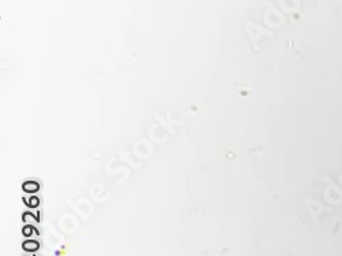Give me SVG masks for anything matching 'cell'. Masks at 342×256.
I'll list each match as a JSON object with an SVG mask.
<instances>
[{"instance_id":"1","label":"cell","mask_w":342,"mask_h":256,"mask_svg":"<svg viewBox=\"0 0 342 256\" xmlns=\"http://www.w3.org/2000/svg\"><path fill=\"white\" fill-rule=\"evenodd\" d=\"M24 249L25 251H29V252H34V251H37L38 249V242L34 240H29V241H25L24 242Z\"/></svg>"},{"instance_id":"2","label":"cell","mask_w":342,"mask_h":256,"mask_svg":"<svg viewBox=\"0 0 342 256\" xmlns=\"http://www.w3.org/2000/svg\"><path fill=\"white\" fill-rule=\"evenodd\" d=\"M22 188H24L25 192L34 193V192L38 190V184H37V182H33V181H29V182H25Z\"/></svg>"},{"instance_id":"3","label":"cell","mask_w":342,"mask_h":256,"mask_svg":"<svg viewBox=\"0 0 342 256\" xmlns=\"http://www.w3.org/2000/svg\"><path fill=\"white\" fill-rule=\"evenodd\" d=\"M32 232H33L32 226H25V227H24V236H30V234H32Z\"/></svg>"},{"instance_id":"4","label":"cell","mask_w":342,"mask_h":256,"mask_svg":"<svg viewBox=\"0 0 342 256\" xmlns=\"http://www.w3.org/2000/svg\"><path fill=\"white\" fill-rule=\"evenodd\" d=\"M29 204H30V207H36V205H38V200H37L36 197H33L32 200L29 201Z\"/></svg>"}]
</instances>
